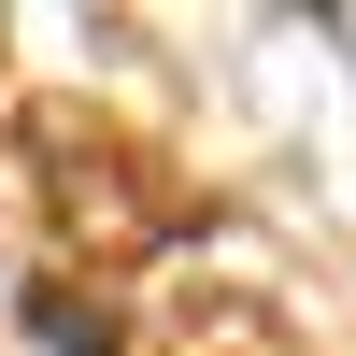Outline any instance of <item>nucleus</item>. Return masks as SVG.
<instances>
[{
  "mask_svg": "<svg viewBox=\"0 0 356 356\" xmlns=\"http://www.w3.org/2000/svg\"><path fill=\"white\" fill-rule=\"evenodd\" d=\"M15 157H29V200H43V243L72 257L86 285L143 271V257L186 228V171H171L129 114H100V100H29Z\"/></svg>",
  "mask_w": 356,
  "mask_h": 356,
  "instance_id": "nucleus-1",
  "label": "nucleus"
},
{
  "mask_svg": "<svg viewBox=\"0 0 356 356\" xmlns=\"http://www.w3.org/2000/svg\"><path fill=\"white\" fill-rule=\"evenodd\" d=\"M143 356H300V328L257 285H171L157 328H143Z\"/></svg>",
  "mask_w": 356,
  "mask_h": 356,
  "instance_id": "nucleus-2",
  "label": "nucleus"
},
{
  "mask_svg": "<svg viewBox=\"0 0 356 356\" xmlns=\"http://www.w3.org/2000/svg\"><path fill=\"white\" fill-rule=\"evenodd\" d=\"M29 328H43L57 356H114V328H100V300H72V285H43V300H29Z\"/></svg>",
  "mask_w": 356,
  "mask_h": 356,
  "instance_id": "nucleus-3",
  "label": "nucleus"
}]
</instances>
